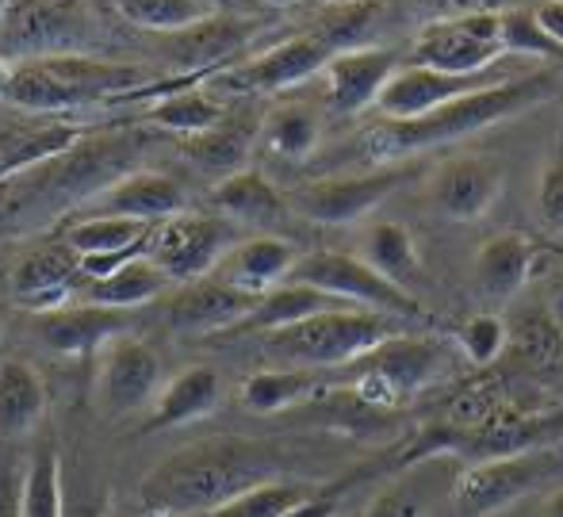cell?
I'll return each mask as SVG.
<instances>
[{"label": "cell", "instance_id": "obj_32", "mask_svg": "<svg viewBox=\"0 0 563 517\" xmlns=\"http://www.w3.org/2000/svg\"><path fill=\"white\" fill-rule=\"evenodd\" d=\"M361 257L376 268L379 276H387L391 284L410 292V284L422 276V257H418L415 234L399 222H376L368 227L361 245Z\"/></svg>", "mask_w": 563, "mask_h": 517}, {"label": "cell", "instance_id": "obj_7", "mask_svg": "<svg viewBox=\"0 0 563 517\" xmlns=\"http://www.w3.org/2000/svg\"><path fill=\"white\" fill-rule=\"evenodd\" d=\"M445 364V349L430 338H387L353 364V392L376 407H399L418 395Z\"/></svg>", "mask_w": 563, "mask_h": 517}, {"label": "cell", "instance_id": "obj_45", "mask_svg": "<svg viewBox=\"0 0 563 517\" xmlns=\"http://www.w3.org/2000/svg\"><path fill=\"white\" fill-rule=\"evenodd\" d=\"M20 142H23V131L0 127V180H8V165H12V154H15Z\"/></svg>", "mask_w": 563, "mask_h": 517}, {"label": "cell", "instance_id": "obj_14", "mask_svg": "<svg viewBox=\"0 0 563 517\" xmlns=\"http://www.w3.org/2000/svg\"><path fill=\"white\" fill-rule=\"evenodd\" d=\"M506 188V169L495 157H452L438 169L430 196L445 219L475 222L498 204Z\"/></svg>", "mask_w": 563, "mask_h": 517}, {"label": "cell", "instance_id": "obj_26", "mask_svg": "<svg viewBox=\"0 0 563 517\" xmlns=\"http://www.w3.org/2000/svg\"><path fill=\"white\" fill-rule=\"evenodd\" d=\"M250 23L245 20H203L188 31L173 35V58L185 74H219V62H227L230 54L242 51V43L250 38Z\"/></svg>", "mask_w": 563, "mask_h": 517}, {"label": "cell", "instance_id": "obj_28", "mask_svg": "<svg viewBox=\"0 0 563 517\" xmlns=\"http://www.w3.org/2000/svg\"><path fill=\"white\" fill-rule=\"evenodd\" d=\"M150 222L123 219V215H89V219L74 222L66 234V245L77 257H108V253H139L150 250L154 242Z\"/></svg>", "mask_w": 563, "mask_h": 517}, {"label": "cell", "instance_id": "obj_13", "mask_svg": "<svg viewBox=\"0 0 563 517\" xmlns=\"http://www.w3.org/2000/svg\"><path fill=\"white\" fill-rule=\"evenodd\" d=\"M162 361L142 338H115L100 349L97 403L108 418L150 410L162 395Z\"/></svg>", "mask_w": 563, "mask_h": 517}, {"label": "cell", "instance_id": "obj_33", "mask_svg": "<svg viewBox=\"0 0 563 517\" xmlns=\"http://www.w3.org/2000/svg\"><path fill=\"white\" fill-rule=\"evenodd\" d=\"M311 495H319L311 480H280V483H265V487H253L245 495L216 506V510H203L192 517H284L288 510H296L299 503H307Z\"/></svg>", "mask_w": 563, "mask_h": 517}, {"label": "cell", "instance_id": "obj_42", "mask_svg": "<svg viewBox=\"0 0 563 517\" xmlns=\"http://www.w3.org/2000/svg\"><path fill=\"white\" fill-rule=\"evenodd\" d=\"M361 517H422V503H418L410 491L391 487V491H379V495L364 506Z\"/></svg>", "mask_w": 563, "mask_h": 517}, {"label": "cell", "instance_id": "obj_23", "mask_svg": "<svg viewBox=\"0 0 563 517\" xmlns=\"http://www.w3.org/2000/svg\"><path fill=\"white\" fill-rule=\"evenodd\" d=\"M257 139V123H250V116H234L223 119V123L208 127V131L185 139V157L208 177H234V173L245 169V157H250V146Z\"/></svg>", "mask_w": 563, "mask_h": 517}, {"label": "cell", "instance_id": "obj_20", "mask_svg": "<svg viewBox=\"0 0 563 517\" xmlns=\"http://www.w3.org/2000/svg\"><path fill=\"white\" fill-rule=\"evenodd\" d=\"M296 261H299V253L291 250V242L273 238V234H257V238H245V242L230 245L211 276L223 280L227 288L261 299L265 292L280 288V284L288 280Z\"/></svg>", "mask_w": 563, "mask_h": 517}, {"label": "cell", "instance_id": "obj_50", "mask_svg": "<svg viewBox=\"0 0 563 517\" xmlns=\"http://www.w3.org/2000/svg\"><path fill=\"white\" fill-rule=\"evenodd\" d=\"M560 315H563V288H560Z\"/></svg>", "mask_w": 563, "mask_h": 517}, {"label": "cell", "instance_id": "obj_36", "mask_svg": "<svg viewBox=\"0 0 563 517\" xmlns=\"http://www.w3.org/2000/svg\"><path fill=\"white\" fill-rule=\"evenodd\" d=\"M115 4L126 23L142 31H165V35L211 20V8L203 0H115Z\"/></svg>", "mask_w": 563, "mask_h": 517}, {"label": "cell", "instance_id": "obj_10", "mask_svg": "<svg viewBox=\"0 0 563 517\" xmlns=\"http://www.w3.org/2000/svg\"><path fill=\"white\" fill-rule=\"evenodd\" d=\"M552 468H556V460L544 449L467 464L460 472L456 487H452V506H456L460 517H490L514 506L518 498H526L533 487L549 483Z\"/></svg>", "mask_w": 563, "mask_h": 517}, {"label": "cell", "instance_id": "obj_22", "mask_svg": "<svg viewBox=\"0 0 563 517\" xmlns=\"http://www.w3.org/2000/svg\"><path fill=\"white\" fill-rule=\"evenodd\" d=\"M46 418V384L27 361H0V441L35 433Z\"/></svg>", "mask_w": 563, "mask_h": 517}, {"label": "cell", "instance_id": "obj_9", "mask_svg": "<svg viewBox=\"0 0 563 517\" xmlns=\"http://www.w3.org/2000/svg\"><path fill=\"white\" fill-rule=\"evenodd\" d=\"M415 177V165H376L368 173H356V177H330L303 185L296 193H288L284 200L296 207L303 219L322 222V227H345V222H361L368 211H376L395 188H402Z\"/></svg>", "mask_w": 563, "mask_h": 517}, {"label": "cell", "instance_id": "obj_51", "mask_svg": "<svg viewBox=\"0 0 563 517\" xmlns=\"http://www.w3.org/2000/svg\"><path fill=\"white\" fill-rule=\"evenodd\" d=\"M4 4H8V0H0V15H4Z\"/></svg>", "mask_w": 563, "mask_h": 517}, {"label": "cell", "instance_id": "obj_18", "mask_svg": "<svg viewBox=\"0 0 563 517\" xmlns=\"http://www.w3.org/2000/svg\"><path fill=\"white\" fill-rule=\"evenodd\" d=\"M77 276H81V261L69 245H43V250H31L27 257H20L8 288L23 310L46 315V310L69 304Z\"/></svg>", "mask_w": 563, "mask_h": 517}, {"label": "cell", "instance_id": "obj_19", "mask_svg": "<svg viewBox=\"0 0 563 517\" xmlns=\"http://www.w3.org/2000/svg\"><path fill=\"white\" fill-rule=\"evenodd\" d=\"M503 58V46L483 43L460 20H433L422 35L415 38V51H410V66H426L438 69V74L452 77H472V74H487L495 69Z\"/></svg>", "mask_w": 563, "mask_h": 517}, {"label": "cell", "instance_id": "obj_46", "mask_svg": "<svg viewBox=\"0 0 563 517\" xmlns=\"http://www.w3.org/2000/svg\"><path fill=\"white\" fill-rule=\"evenodd\" d=\"M62 517H108V514H104V506H100V503H85V498L69 503V498H66V514H62Z\"/></svg>", "mask_w": 563, "mask_h": 517}, {"label": "cell", "instance_id": "obj_44", "mask_svg": "<svg viewBox=\"0 0 563 517\" xmlns=\"http://www.w3.org/2000/svg\"><path fill=\"white\" fill-rule=\"evenodd\" d=\"M338 514V487L334 491H319L307 503H299L296 510H288L284 517H334Z\"/></svg>", "mask_w": 563, "mask_h": 517}, {"label": "cell", "instance_id": "obj_35", "mask_svg": "<svg viewBox=\"0 0 563 517\" xmlns=\"http://www.w3.org/2000/svg\"><path fill=\"white\" fill-rule=\"evenodd\" d=\"M261 142H265L276 157L299 162V157L314 154V146H319V116H314L311 108H303V103L276 108L273 116L265 119Z\"/></svg>", "mask_w": 563, "mask_h": 517}, {"label": "cell", "instance_id": "obj_3", "mask_svg": "<svg viewBox=\"0 0 563 517\" xmlns=\"http://www.w3.org/2000/svg\"><path fill=\"white\" fill-rule=\"evenodd\" d=\"M146 81L150 74L139 66L89 58V54H62V58L4 66L0 69V100L27 111H69L97 100L139 97Z\"/></svg>", "mask_w": 563, "mask_h": 517}, {"label": "cell", "instance_id": "obj_16", "mask_svg": "<svg viewBox=\"0 0 563 517\" xmlns=\"http://www.w3.org/2000/svg\"><path fill=\"white\" fill-rule=\"evenodd\" d=\"M126 322H131L126 310L100 307V304H89V299H85L81 307H58V310L38 315L35 333L46 349H54V353L89 356V353H100L108 341L123 338Z\"/></svg>", "mask_w": 563, "mask_h": 517}, {"label": "cell", "instance_id": "obj_38", "mask_svg": "<svg viewBox=\"0 0 563 517\" xmlns=\"http://www.w3.org/2000/svg\"><path fill=\"white\" fill-rule=\"evenodd\" d=\"M503 51L510 58H563V46L541 31L533 8H506L503 12Z\"/></svg>", "mask_w": 563, "mask_h": 517}, {"label": "cell", "instance_id": "obj_39", "mask_svg": "<svg viewBox=\"0 0 563 517\" xmlns=\"http://www.w3.org/2000/svg\"><path fill=\"white\" fill-rule=\"evenodd\" d=\"M506 341H510V330L498 315H475L472 322L456 330V345L464 349L472 364H495L503 356Z\"/></svg>", "mask_w": 563, "mask_h": 517}, {"label": "cell", "instance_id": "obj_30", "mask_svg": "<svg viewBox=\"0 0 563 517\" xmlns=\"http://www.w3.org/2000/svg\"><path fill=\"white\" fill-rule=\"evenodd\" d=\"M322 395V376L314 369H265L242 384V407L250 414H280Z\"/></svg>", "mask_w": 563, "mask_h": 517}, {"label": "cell", "instance_id": "obj_47", "mask_svg": "<svg viewBox=\"0 0 563 517\" xmlns=\"http://www.w3.org/2000/svg\"><path fill=\"white\" fill-rule=\"evenodd\" d=\"M544 517H563V487L549 495V503H544Z\"/></svg>", "mask_w": 563, "mask_h": 517}, {"label": "cell", "instance_id": "obj_49", "mask_svg": "<svg viewBox=\"0 0 563 517\" xmlns=\"http://www.w3.org/2000/svg\"><path fill=\"white\" fill-rule=\"evenodd\" d=\"M268 4H291V0H268Z\"/></svg>", "mask_w": 563, "mask_h": 517}, {"label": "cell", "instance_id": "obj_5", "mask_svg": "<svg viewBox=\"0 0 563 517\" xmlns=\"http://www.w3.org/2000/svg\"><path fill=\"white\" fill-rule=\"evenodd\" d=\"M89 15L81 0H8L0 15V69L20 62L81 54Z\"/></svg>", "mask_w": 563, "mask_h": 517}, {"label": "cell", "instance_id": "obj_11", "mask_svg": "<svg viewBox=\"0 0 563 517\" xmlns=\"http://www.w3.org/2000/svg\"><path fill=\"white\" fill-rule=\"evenodd\" d=\"M230 245H238V230L227 215H173L157 222L150 257L169 273V280L192 284L216 273Z\"/></svg>", "mask_w": 563, "mask_h": 517}, {"label": "cell", "instance_id": "obj_27", "mask_svg": "<svg viewBox=\"0 0 563 517\" xmlns=\"http://www.w3.org/2000/svg\"><path fill=\"white\" fill-rule=\"evenodd\" d=\"M169 284H173L169 273H165L150 253H142V257L119 265L112 276H104V280H89L85 299H89V304H100V307L134 310V307L150 304V299L165 296Z\"/></svg>", "mask_w": 563, "mask_h": 517}, {"label": "cell", "instance_id": "obj_4", "mask_svg": "<svg viewBox=\"0 0 563 517\" xmlns=\"http://www.w3.org/2000/svg\"><path fill=\"white\" fill-rule=\"evenodd\" d=\"M395 338V318L364 307H334L296 322L288 330H273L265 338V356L280 361V369H341L356 364Z\"/></svg>", "mask_w": 563, "mask_h": 517}, {"label": "cell", "instance_id": "obj_25", "mask_svg": "<svg viewBox=\"0 0 563 517\" xmlns=\"http://www.w3.org/2000/svg\"><path fill=\"white\" fill-rule=\"evenodd\" d=\"M533 273V245L521 234H495L475 253V284L487 299H514Z\"/></svg>", "mask_w": 563, "mask_h": 517}, {"label": "cell", "instance_id": "obj_2", "mask_svg": "<svg viewBox=\"0 0 563 517\" xmlns=\"http://www.w3.org/2000/svg\"><path fill=\"white\" fill-rule=\"evenodd\" d=\"M552 92H556V77L537 69V74H521L514 81L495 85V89L449 100L441 108L426 111V116L379 119L376 127H368L356 139V157L364 165H372V169L376 165H402L410 157L426 154V150L449 146V142H460L467 134H479L495 123H506V119L544 103Z\"/></svg>", "mask_w": 563, "mask_h": 517}, {"label": "cell", "instance_id": "obj_52", "mask_svg": "<svg viewBox=\"0 0 563 517\" xmlns=\"http://www.w3.org/2000/svg\"><path fill=\"white\" fill-rule=\"evenodd\" d=\"M334 517H345V514H334Z\"/></svg>", "mask_w": 563, "mask_h": 517}, {"label": "cell", "instance_id": "obj_31", "mask_svg": "<svg viewBox=\"0 0 563 517\" xmlns=\"http://www.w3.org/2000/svg\"><path fill=\"white\" fill-rule=\"evenodd\" d=\"M334 307H349V304H341V299L327 296V292L311 288V284L284 280L280 288L265 292V296L257 299L253 315L245 318L242 326H245V330H253V326H257V330L273 333V330H288V326H296V322H307V318L322 315V310H334Z\"/></svg>", "mask_w": 563, "mask_h": 517}, {"label": "cell", "instance_id": "obj_17", "mask_svg": "<svg viewBox=\"0 0 563 517\" xmlns=\"http://www.w3.org/2000/svg\"><path fill=\"white\" fill-rule=\"evenodd\" d=\"M257 296L227 288L216 276L192 280L169 299V326L177 333H219L242 330V322L253 315Z\"/></svg>", "mask_w": 563, "mask_h": 517}, {"label": "cell", "instance_id": "obj_43", "mask_svg": "<svg viewBox=\"0 0 563 517\" xmlns=\"http://www.w3.org/2000/svg\"><path fill=\"white\" fill-rule=\"evenodd\" d=\"M533 20L541 23V31L549 38H556L563 46V0H537L533 4Z\"/></svg>", "mask_w": 563, "mask_h": 517}, {"label": "cell", "instance_id": "obj_29", "mask_svg": "<svg viewBox=\"0 0 563 517\" xmlns=\"http://www.w3.org/2000/svg\"><path fill=\"white\" fill-rule=\"evenodd\" d=\"M219 215H227L230 222H276L288 211V200L276 193V185L257 169H242L234 177L219 180L211 193Z\"/></svg>", "mask_w": 563, "mask_h": 517}, {"label": "cell", "instance_id": "obj_12", "mask_svg": "<svg viewBox=\"0 0 563 517\" xmlns=\"http://www.w3.org/2000/svg\"><path fill=\"white\" fill-rule=\"evenodd\" d=\"M521 74H526V69L514 66V58H503L495 69L472 74V77L438 74V69H426V66H399L391 81H387V89L379 92L376 108L384 119H415V116H426V111L441 108V103H449V100L472 97V92L514 81V77H521Z\"/></svg>", "mask_w": 563, "mask_h": 517}, {"label": "cell", "instance_id": "obj_1", "mask_svg": "<svg viewBox=\"0 0 563 517\" xmlns=\"http://www.w3.org/2000/svg\"><path fill=\"white\" fill-rule=\"evenodd\" d=\"M311 452L280 441L250 437H208L169 452L142 480V506L169 517H192L230 503L253 487L280 480H303Z\"/></svg>", "mask_w": 563, "mask_h": 517}, {"label": "cell", "instance_id": "obj_40", "mask_svg": "<svg viewBox=\"0 0 563 517\" xmlns=\"http://www.w3.org/2000/svg\"><path fill=\"white\" fill-rule=\"evenodd\" d=\"M27 491V460L12 452V441H0V517H23Z\"/></svg>", "mask_w": 563, "mask_h": 517}, {"label": "cell", "instance_id": "obj_6", "mask_svg": "<svg viewBox=\"0 0 563 517\" xmlns=\"http://www.w3.org/2000/svg\"><path fill=\"white\" fill-rule=\"evenodd\" d=\"M291 284H311V288L327 292V296L341 299L349 307H364V310H379V315L391 318H422L426 310L415 299V292L399 288L387 276H379L356 253H307L291 265L288 273Z\"/></svg>", "mask_w": 563, "mask_h": 517}, {"label": "cell", "instance_id": "obj_34", "mask_svg": "<svg viewBox=\"0 0 563 517\" xmlns=\"http://www.w3.org/2000/svg\"><path fill=\"white\" fill-rule=\"evenodd\" d=\"M150 119H154L157 127H165V131H177V134H185V139H192V134L223 123L227 108L203 89H180V92H169L165 100H157L154 108H150Z\"/></svg>", "mask_w": 563, "mask_h": 517}, {"label": "cell", "instance_id": "obj_15", "mask_svg": "<svg viewBox=\"0 0 563 517\" xmlns=\"http://www.w3.org/2000/svg\"><path fill=\"white\" fill-rule=\"evenodd\" d=\"M399 69L391 46H353V51H338L327 62V92L330 103L341 116H356L364 108H376L379 92Z\"/></svg>", "mask_w": 563, "mask_h": 517}, {"label": "cell", "instance_id": "obj_41", "mask_svg": "<svg viewBox=\"0 0 563 517\" xmlns=\"http://www.w3.org/2000/svg\"><path fill=\"white\" fill-rule=\"evenodd\" d=\"M541 211L549 222H556V227H563V154L552 157L549 165H544L541 173Z\"/></svg>", "mask_w": 563, "mask_h": 517}, {"label": "cell", "instance_id": "obj_37", "mask_svg": "<svg viewBox=\"0 0 563 517\" xmlns=\"http://www.w3.org/2000/svg\"><path fill=\"white\" fill-rule=\"evenodd\" d=\"M66 491H62L58 452L46 444L27 460V491H23V517H62Z\"/></svg>", "mask_w": 563, "mask_h": 517}, {"label": "cell", "instance_id": "obj_21", "mask_svg": "<svg viewBox=\"0 0 563 517\" xmlns=\"http://www.w3.org/2000/svg\"><path fill=\"white\" fill-rule=\"evenodd\" d=\"M185 204L188 193L180 180L165 177V173L131 169L97 196V215H123V219H139L157 227V222L185 211Z\"/></svg>", "mask_w": 563, "mask_h": 517}, {"label": "cell", "instance_id": "obj_48", "mask_svg": "<svg viewBox=\"0 0 563 517\" xmlns=\"http://www.w3.org/2000/svg\"><path fill=\"white\" fill-rule=\"evenodd\" d=\"M0 338H4V310H0Z\"/></svg>", "mask_w": 563, "mask_h": 517}, {"label": "cell", "instance_id": "obj_24", "mask_svg": "<svg viewBox=\"0 0 563 517\" xmlns=\"http://www.w3.org/2000/svg\"><path fill=\"white\" fill-rule=\"evenodd\" d=\"M219 395H223V380L211 369H185L162 387L157 403L150 407L146 429H173L185 426V421L208 418L219 407Z\"/></svg>", "mask_w": 563, "mask_h": 517}, {"label": "cell", "instance_id": "obj_8", "mask_svg": "<svg viewBox=\"0 0 563 517\" xmlns=\"http://www.w3.org/2000/svg\"><path fill=\"white\" fill-rule=\"evenodd\" d=\"M330 58H334V46L314 31H307L288 43H276L273 51L257 54V58L223 66L219 74H211V89L227 92V97H268V92H284L291 85L311 81L314 74L327 69Z\"/></svg>", "mask_w": 563, "mask_h": 517}]
</instances>
